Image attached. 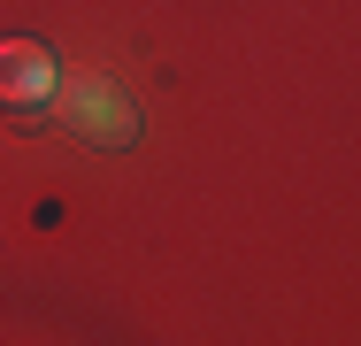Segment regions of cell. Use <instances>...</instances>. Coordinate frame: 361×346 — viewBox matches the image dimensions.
<instances>
[{"instance_id":"cell-1","label":"cell","mask_w":361,"mask_h":346,"mask_svg":"<svg viewBox=\"0 0 361 346\" xmlns=\"http://www.w3.org/2000/svg\"><path fill=\"white\" fill-rule=\"evenodd\" d=\"M54 85H62V124H70L85 146H131V138H139L131 93L108 85L100 69H70V77H54Z\"/></svg>"},{"instance_id":"cell-2","label":"cell","mask_w":361,"mask_h":346,"mask_svg":"<svg viewBox=\"0 0 361 346\" xmlns=\"http://www.w3.org/2000/svg\"><path fill=\"white\" fill-rule=\"evenodd\" d=\"M54 93V62L39 47H0V100L8 108H39Z\"/></svg>"}]
</instances>
